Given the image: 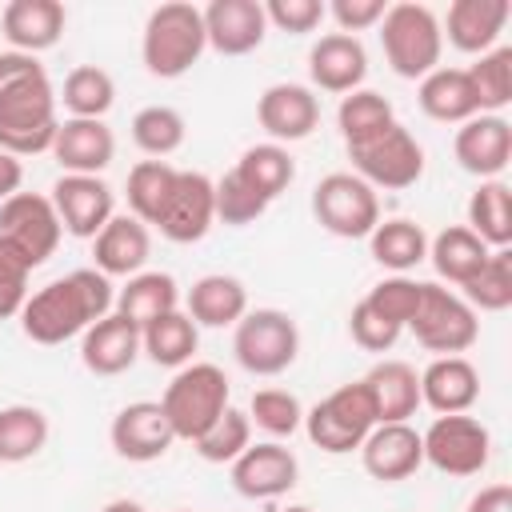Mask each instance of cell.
Instances as JSON below:
<instances>
[{"mask_svg": "<svg viewBox=\"0 0 512 512\" xmlns=\"http://www.w3.org/2000/svg\"><path fill=\"white\" fill-rule=\"evenodd\" d=\"M56 96L28 52H4L0 56V148L8 156H32L52 152L56 140Z\"/></svg>", "mask_w": 512, "mask_h": 512, "instance_id": "1", "label": "cell"}, {"mask_svg": "<svg viewBox=\"0 0 512 512\" xmlns=\"http://www.w3.org/2000/svg\"><path fill=\"white\" fill-rule=\"evenodd\" d=\"M204 48H208L204 16H200V8H192L184 0L160 4L144 24V64L160 80L184 76L200 60Z\"/></svg>", "mask_w": 512, "mask_h": 512, "instance_id": "2", "label": "cell"}, {"mask_svg": "<svg viewBox=\"0 0 512 512\" xmlns=\"http://www.w3.org/2000/svg\"><path fill=\"white\" fill-rule=\"evenodd\" d=\"M160 408L180 440H200L228 408V376L216 364H188L164 388Z\"/></svg>", "mask_w": 512, "mask_h": 512, "instance_id": "3", "label": "cell"}, {"mask_svg": "<svg viewBox=\"0 0 512 512\" xmlns=\"http://www.w3.org/2000/svg\"><path fill=\"white\" fill-rule=\"evenodd\" d=\"M380 44L396 76L424 80L440 64V20L424 4H392L384 8Z\"/></svg>", "mask_w": 512, "mask_h": 512, "instance_id": "4", "label": "cell"}, {"mask_svg": "<svg viewBox=\"0 0 512 512\" xmlns=\"http://www.w3.org/2000/svg\"><path fill=\"white\" fill-rule=\"evenodd\" d=\"M376 400L368 392L364 380L356 384H340L332 396H324L308 416H304V428H308V440L324 452H352L364 444V436L376 428Z\"/></svg>", "mask_w": 512, "mask_h": 512, "instance_id": "5", "label": "cell"}, {"mask_svg": "<svg viewBox=\"0 0 512 512\" xmlns=\"http://www.w3.org/2000/svg\"><path fill=\"white\" fill-rule=\"evenodd\" d=\"M232 352H236L240 368H248L256 376H280L296 360V352H300V328L280 308L244 312L236 320Z\"/></svg>", "mask_w": 512, "mask_h": 512, "instance_id": "6", "label": "cell"}, {"mask_svg": "<svg viewBox=\"0 0 512 512\" xmlns=\"http://www.w3.org/2000/svg\"><path fill=\"white\" fill-rule=\"evenodd\" d=\"M312 212H316L320 228H328L332 236H344V240H360L380 224V200H376L372 184H364L352 172L324 176L312 192Z\"/></svg>", "mask_w": 512, "mask_h": 512, "instance_id": "7", "label": "cell"}, {"mask_svg": "<svg viewBox=\"0 0 512 512\" xmlns=\"http://www.w3.org/2000/svg\"><path fill=\"white\" fill-rule=\"evenodd\" d=\"M408 328L416 332V340L428 352H440V356H456V352L472 348L476 336H480V324H476L472 304H464L456 292H448L440 284H424L420 308H416V316H412Z\"/></svg>", "mask_w": 512, "mask_h": 512, "instance_id": "8", "label": "cell"}, {"mask_svg": "<svg viewBox=\"0 0 512 512\" xmlns=\"http://www.w3.org/2000/svg\"><path fill=\"white\" fill-rule=\"evenodd\" d=\"M424 460L448 476H476L488 456H492V436L480 420L456 412V416H440L424 436Z\"/></svg>", "mask_w": 512, "mask_h": 512, "instance_id": "9", "label": "cell"}, {"mask_svg": "<svg viewBox=\"0 0 512 512\" xmlns=\"http://www.w3.org/2000/svg\"><path fill=\"white\" fill-rule=\"evenodd\" d=\"M356 172L364 184H380V188H408L420 180L424 172V148L416 144V136L400 124H392L384 136L348 148Z\"/></svg>", "mask_w": 512, "mask_h": 512, "instance_id": "10", "label": "cell"}, {"mask_svg": "<svg viewBox=\"0 0 512 512\" xmlns=\"http://www.w3.org/2000/svg\"><path fill=\"white\" fill-rule=\"evenodd\" d=\"M60 232H64V228H60V216H56V208H52L48 196L16 192V196H8V200L0 204V236H4L8 244H16V248L32 260V268L44 264V260L56 252Z\"/></svg>", "mask_w": 512, "mask_h": 512, "instance_id": "11", "label": "cell"}, {"mask_svg": "<svg viewBox=\"0 0 512 512\" xmlns=\"http://www.w3.org/2000/svg\"><path fill=\"white\" fill-rule=\"evenodd\" d=\"M20 324H24V336L28 340H36V344H64V340H72L76 332H84L92 320H88V312H84V304H80V292H76V284L64 276V280H52V284H44L36 296H28L24 300V308H20Z\"/></svg>", "mask_w": 512, "mask_h": 512, "instance_id": "12", "label": "cell"}, {"mask_svg": "<svg viewBox=\"0 0 512 512\" xmlns=\"http://www.w3.org/2000/svg\"><path fill=\"white\" fill-rule=\"evenodd\" d=\"M216 220V204H212V180L200 172H176L172 192L156 216V228L172 240V244H196Z\"/></svg>", "mask_w": 512, "mask_h": 512, "instance_id": "13", "label": "cell"}, {"mask_svg": "<svg viewBox=\"0 0 512 512\" xmlns=\"http://www.w3.org/2000/svg\"><path fill=\"white\" fill-rule=\"evenodd\" d=\"M52 208L60 216V228L80 236V240H96V232L112 220V192L104 180L96 176H60L52 188Z\"/></svg>", "mask_w": 512, "mask_h": 512, "instance_id": "14", "label": "cell"}, {"mask_svg": "<svg viewBox=\"0 0 512 512\" xmlns=\"http://www.w3.org/2000/svg\"><path fill=\"white\" fill-rule=\"evenodd\" d=\"M200 16H204L208 44L224 56H244V52L260 48V40L268 32L264 4H256V0H212Z\"/></svg>", "mask_w": 512, "mask_h": 512, "instance_id": "15", "label": "cell"}, {"mask_svg": "<svg viewBox=\"0 0 512 512\" xmlns=\"http://www.w3.org/2000/svg\"><path fill=\"white\" fill-rule=\"evenodd\" d=\"M172 440H176V432H172L164 408L152 404V400L128 404V408L112 420V448H116L124 460H136V464L160 460V456L172 448Z\"/></svg>", "mask_w": 512, "mask_h": 512, "instance_id": "16", "label": "cell"}, {"mask_svg": "<svg viewBox=\"0 0 512 512\" xmlns=\"http://www.w3.org/2000/svg\"><path fill=\"white\" fill-rule=\"evenodd\" d=\"M452 148H456V160H460L464 172L488 180V176H500L512 160V128H508L504 116H484L480 112V116L460 124Z\"/></svg>", "mask_w": 512, "mask_h": 512, "instance_id": "17", "label": "cell"}, {"mask_svg": "<svg viewBox=\"0 0 512 512\" xmlns=\"http://www.w3.org/2000/svg\"><path fill=\"white\" fill-rule=\"evenodd\" d=\"M360 456L368 476L392 484V480H408L424 464V444H420V432L408 424H376L364 436Z\"/></svg>", "mask_w": 512, "mask_h": 512, "instance_id": "18", "label": "cell"}, {"mask_svg": "<svg viewBox=\"0 0 512 512\" xmlns=\"http://www.w3.org/2000/svg\"><path fill=\"white\" fill-rule=\"evenodd\" d=\"M296 456L280 444H248L236 460H232V484L240 496L248 500H272L280 492H288L296 484Z\"/></svg>", "mask_w": 512, "mask_h": 512, "instance_id": "19", "label": "cell"}, {"mask_svg": "<svg viewBox=\"0 0 512 512\" xmlns=\"http://www.w3.org/2000/svg\"><path fill=\"white\" fill-rule=\"evenodd\" d=\"M140 356V328L116 312H108L104 320L84 328V344H80V360L88 372L96 376H120L136 364Z\"/></svg>", "mask_w": 512, "mask_h": 512, "instance_id": "20", "label": "cell"}, {"mask_svg": "<svg viewBox=\"0 0 512 512\" xmlns=\"http://www.w3.org/2000/svg\"><path fill=\"white\" fill-rule=\"evenodd\" d=\"M260 128L276 140H304L320 124V104L304 84H272L256 104Z\"/></svg>", "mask_w": 512, "mask_h": 512, "instance_id": "21", "label": "cell"}, {"mask_svg": "<svg viewBox=\"0 0 512 512\" xmlns=\"http://www.w3.org/2000/svg\"><path fill=\"white\" fill-rule=\"evenodd\" d=\"M116 140L104 120H64L52 140V156L72 172V176H96L100 168L112 164Z\"/></svg>", "mask_w": 512, "mask_h": 512, "instance_id": "22", "label": "cell"}, {"mask_svg": "<svg viewBox=\"0 0 512 512\" xmlns=\"http://www.w3.org/2000/svg\"><path fill=\"white\" fill-rule=\"evenodd\" d=\"M308 72L324 92H356L364 72H368L364 44L356 36H344V32L320 36L308 52Z\"/></svg>", "mask_w": 512, "mask_h": 512, "instance_id": "23", "label": "cell"}, {"mask_svg": "<svg viewBox=\"0 0 512 512\" xmlns=\"http://www.w3.org/2000/svg\"><path fill=\"white\" fill-rule=\"evenodd\" d=\"M480 396V372L464 356H440L420 376V400L436 408L440 416L468 412Z\"/></svg>", "mask_w": 512, "mask_h": 512, "instance_id": "24", "label": "cell"}, {"mask_svg": "<svg viewBox=\"0 0 512 512\" xmlns=\"http://www.w3.org/2000/svg\"><path fill=\"white\" fill-rule=\"evenodd\" d=\"M64 32V4L60 0H12L4 8V36L16 52L52 48Z\"/></svg>", "mask_w": 512, "mask_h": 512, "instance_id": "25", "label": "cell"}, {"mask_svg": "<svg viewBox=\"0 0 512 512\" xmlns=\"http://www.w3.org/2000/svg\"><path fill=\"white\" fill-rule=\"evenodd\" d=\"M372 400H376V420L380 424H404L416 404H420V376L404 360H384L364 376Z\"/></svg>", "mask_w": 512, "mask_h": 512, "instance_id": "26", "label": "cell"}, {"mask_svg": "<svg viewBox=\"0 0 512 512\" xmlns=\"http://www.w3.org/2000/svg\"><path fill=\"white\" fill-rule=\"evenodd\" d=\"M508 0H456L448 8V40L460 52H488L508 24Z\"/></svg>", "mask_w": 512, "mask_h": 512, "instance_id": "27", "label": "cell"}, {"mask_svg": "<svg viewBox=\"0 0 512 512\" xmlns=\"http://www.w3.org/2000/svg\"><path fill=\"white\" fill-rule=\"evenodd\" d=\"M148 228L136 216H112L96 232V268L104 276H132L148 260Z\"/></svg>", "mask_w": 512, "mask_h": 512, "instance_id": "28", "label": "cell"}, {"mask_svg": "<svg viewBox=\"0 0 512 512\" xmlns=\"http://www.w3.org/2000/svg\"><path fill=\"white\" fill-rule=\"evenodd\" d=\"M420 108L432 116V120H472L480 116V100H476V88L468 80L464 68H436L420 80Z\"/></svg>", "mask_w": 512, "mask_h": 512, "instance_id": "29", "label": "cell"}, {"mask_svg": "<svg viewBox=\"0 0 512 512\" xmlns=\"http://www.w3.org/2000/svg\"><path fill=\"white\" fill-rule=\"evenodd\" d=\"M248 312V292L236 276H200L188 292V316L192 324H204V328H224V324H236L240 316Z\"/></svg>", "mask_w": 512, "mask_h": 512, "instance_id": "30", "label": "cell"}, {"mask_svg": "<svg viewBox=\"0 0 512 512\" xmlns=\"http://www.w3.org/2000/svg\"><path fill=\"white\" fill-rule=\"evenodd\" d=\"M168 312H176V280L168 272H140L116 296V316L132 320L136 328H148Z\"/></svg>", "mask_w": 512, "mask_h": 512, "instance_id": "31", "label": "cell"}, {"mask_svg": "<svg viewBox=\"0 0 512 512\" xmlns=\"http://www.w3.org/2000/svg\"><path fill=\"white\" fill-rule=\"evenodd\" d=\"M336 124H340V132H344V144H348V148H360V144L384 136V132L396 124V116H392V104H388L380 92L356 88V92H348V96L340 100Z\"/></svg>", "mask_w": 512, "mask_h": 512, "instance_id": "32", "label": "cell"}, {"mask_svg": "<svg viewBox=\"0 0 512 512\" xmlns=\"http://www.w3.org/2000/svg\"><path fill=\"white\" fill-rule=\"evenodd\" d=\"M196 344H200L196 324H192V316H184V312H168V316L152 320L148 328H140V348H144L148 360L160 364V368H184V364L192 360Z\"/></svg>", "mask_w": 512, "mask_h": 512, "instance_id": "33", "label": "cell"}, {"mask_svg": "<svg viewBox=\"0 0 512 512\" xmlns=\"http://www.w3.org/2000/svg\"><path fill=\"white\" fill-rule=\"evenodd\" d=\"M488 244L472 232V228H444L436 240H432V264H436V272L444 276V280H452V284H468L480 268H484V260H488Z\"/></svg>", "mask_w": 512, "mask_h": 512, "instance_id": "34", "label": "cell"}, {"mask_svg": "<svg viewBox=\"0 0 512 512\" xmlns=\"http://www.w3.org/2000/svg\"><path fill=\"white\" fill-rule=\"evenodd\" d=\"M468 224L488 248L512 244V192L500 180H484L468 200Z\"/></svg>", "mask_w": 512, "mask_h": 512, "instance_id": "35", "label": "cell"}, {"mask_svg": "<svg viewBox=\"0 0 512 512\" xmlns=\"http://www.w3.org/2000/svg\"><path fill=\"white\" fill-rule=\"evenodd\" d=\"M48 444V416L32 404L0 408V464L32 460Z\"/></svg>", "mask_w": 512, "mask_h": 512, "instance_id": "36", "label": "cell"}, {"mask_svg": "<svg viewBox=\"0 0 512 512\" xmlns=\"http://www.w3.org/2000/svg\"><path fill=\"white\" fill-rule=\"evenodd\" d=\"M260 200H276L288 184H292V176H296V160L280 148V144H256V148H248L244 156H240V164L232 168Z\"/></svg>", "mask_w": 512, "mask_h": 512, "instance_id": "37", "label": "cell"}, {"mask_svg": "<svg viewBox=\"0 0 512 512\" xmlns=\"http://www.w3.org/2000/svg\"><path fill=\"white\" fill-rule=\"evenodd\" d=\"M368 244H372V256L384 268H392V272H408V268H416L428 256V236L412 220H384V224H376L368 232Z\"/></svg>", "mask_w": 512, "mask_h": 512, "instance_id": "38", "label": "cell"}, {"mask_svg": "<svg viewBox=\"0 0 512 512\" xmlns=\"http://www.w3.org/2000/svg\"><path fill=\"white\" fill-rule=\"evenodd\" d=\"M116 100V84L104 68L96 64H80L68 72L64 80V108L72 112V120H100Z\"/></svg>", "mask_w": 512, "mask_h": 512, "instance_id": "39", "label": "cell"}, {"mask_svg": "<svg viewBox=\"0 0 512 512\" xmlns=\"http://www.w3.org/2000/svg\"><path fill=\"white\" fill-rule=\"evenodd\" d=\"M172 180H176V168L164 160H140L128 172V208L140 224H156V216L172 192Z\"/></svg>", "mask_w": 512, "mask_h": 512, "instance_id": "40", "label": "cell"}, {"mask_svg": "<svg viewBox=\"0 0 512 512\" xmlns=\"http://www.w3.org/2000/svg\"><path fill=\"white\" fill-rule=\"evenodd\" d=\"M464 296L484 312H504L512 304V252L508 248L488 252L484 268L464 284Z\"/></svg>", "mask_w": 512, "mask_h": 512, "instance_id": "41", "label": "cell"}, {"mask_svg": "<svg viewBox=\"0 0 512 512\" xmlns=\"http://www.w3.org/2000/svg\"><path fill=\"white\" fill-rule=\"evenodd\" d=\"M132 140L148 152V156H168L184 144V116L168 104H152L140 108L132 120Z\"/></svg>", "mask_w": 512, "mask_h": 512, "instance_id": "42", "label": "cell"}, {"mask_svg": "<svg viewBox=\"0 0 512 512\" xmlns=\"http://www.w3.org/2000/svg\"><path fill=\"white\" fill-rule=\"evenodd\" d=\"M472 88H476V100H480V112H496L512 100V48H496V52H484L472 68H464Z\"/></svg>", "mask_w": 512, "mask_h": 512, "instance_id": "43", "label": "cell"}, {"mask_svg": "<svg viewBox=\"0 0 512 512\" xmlns=\"http://www.w3.org/2000/svg\"><path fill=\"white\" fill-rule=\"evenodd\" d=\"M248 436H252V420H248V412L224 408L220 420H216L200 440H192V444H196V452H200L204 460H212V464H232V460L248 448Z\"/></svg>", "mask_w": 512, "mask_h": 512, "instance_id": "44", "label": "cell"}, {"mask_svg": "<svg viewBox=\"0 0 512 512\" xmlns=\"http://www.w3.org/2000/svg\"><path fill=\"white\" fill-rule=\"evenodd\" d=\"M248 420H256L268 436H292L304 424V412H300V400L292 392H284V388H260V392H252Z\"/></svg>", "mask_w": 512, "mask_h": 512, "instance_id": "45", "label": "cell"}, {"mask_svg": "<svg viewBox=\"0 0 512 512\" xmlns=\"http://www.w3.org/2000/svg\"><path fill=\"white\" fill-rule=\"evenodd\" d=\"M212 204H216V220L232 224V228H244L252 224L256 216H264L268 200H260L236 172H224L216 184H212Z\"/></svg>", "mask_w": 512, "mask_h": 512, "instance_id": "46", "label": "cell"}, {"mask_svg": "<svg viewBox=\"0 0 512 512\" xmlns=\"http://www.w3.org/2000/svg\"><path fill=\"white\" fill-rule=\"evenodd\" d=\"M420 292H424V284H416V280H408V276H392V280H380V284L364 296V304H368L372 312H380L388 324L408 328L412 316H416V308H420Z\"/></svg>", "mask_w": 512, "mask_h": 512, "instance_id": "47", "label": "cell"}, {"mask_svg": "<svg viewBox=\"0 0 512 512\" xmlns=\"http://www.w3.org/2000/svg\"><path fill=\"white\" fill-rule=\"evenodd\" d=\"M28 272H32V260L16 244H8L0 236V320L24 308V300H28Z\"/></svg>", "mask_w": 512, "mask_h": 512, "instance_id": "48", "label": "cell"}, {"mask_svg": "<svg viewBox=\"0 0 512 512\" xmlns=\"http://www.w3.org/2000/svg\"><path fill=\"white\" fill-rule=\"evenodd\" d=\"M348 332H352V340H356L364 352H388L404 328L388 324L380 312H372V308L360 300V304L352 308V316H348Z\"/></svg>", "mask_w": 512, "mask_h": 512, "instance_id": "49", "label": "cell"}, {"mask_svg": "<svg viewBox=\"0 0 512 512\" xmlns=\"http://www.w3.org/2000/svg\"><path fill=\"white\" fill-rule=\"evenodd\" d=\"M264 16H268V24L292 32V36H304L324 20V4L320 0H268Z\"/></svg>", "mask_w": 512, "mask_h": 512, "instance_id": "50", "label": "cell"}, {"mask_svg": "<svg viewBox=\"0 0 512 512\" xmlns=\"http://www.w3.org/2000/svg\"><path fill=\"white\" fill-rule=\"evenodd\" d=\"M68 280L76 284V292H80V304H84L88 320H92V324H96V320H104V316H108V308H112V284H108V276H104V272H96V268H76Z\"/></svg>", "mask_w": 512, "mask_h": 512, "instance_id": "51", "label": "cell"}, {"mask_svg": "<svg viewBox=\"0 0 512 512\" xmlns=\"http://www.w3.org/2000/svg\"><path fill=\"white\" fill-rule=\"evenodd\" d=\"M332 16L348 36V32H360L384 20V0H332Z\"/></svg>", "mask_w": 512, "mask_h": 512, "instance_id": "52", "label": "cell"}, {"mask_svg": "<svg viewBox=\"0 0 512 512\" xmlns=\"http://www.w3.org/2000/svg\"><path fill=\"white\" fill-rule=\"evenodd\" d=\"M468 512H512V488L508 484H488L472 496Z\"/></svg>", "mask_w": 512, "mask_h": 512, "instance_id": "53", "label": "cell"}, {"mask_svg": "<svg viewBox=\"0 0 512 512\" xmlns=\"http://www.w3.org/2000/svg\"><path fill=\"white\" fill-rule=\"evenodd\" d=\"M20 180H24V168H20V160H16V156H8V152L0 148V204H4L8 196H16Z\"/></svg>", "mask_w": 512, "mask_h": 512, "instance_id": "54", "label": "cell"}, {"mask_svg": "<svg viewBox=\"0 0 512 512\" xmlns=\"http://www.w3.org/2000/svg\"><path fill=\"white\" fill-rule=\"evenodd\" d=\"M104 512H144V508H140V504H132V500H112Z\"/></svg>", "mask_w": 512, "mask_h": 512, "instance_id": "55", "label": "cell"}, {"mask_svg": "<svg viewBox=\"0 0 512 512\" xmlns=\"http://www.w3.org/2000/svg\"><path fill=\"white\" fill-rule=\"evenodd\" d=\"M288 512H312V508H288Z\"/></svg>", "mask_w": 512, "mask_h": 512, "instance_id": "56", "label": "cell"}, {"mask_svg": "<svg viewBox=\"0 0 512 512\" xmlns=\"http://www.w3.org/2000/svg\"><path fill=\"white\" fill-rule=\"evenodd\" d=\"M180 512H184V508H180Z\"/></svg>", "mask_w": 512, "mask_h": 512, "instance_id": "57", "label": "cell"}]
</instances>
